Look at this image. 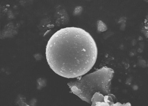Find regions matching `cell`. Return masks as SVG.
I'll return each mask as SVG.
<instances>
[{"instance_id": "1", "label": "cell", "mask_w": 148, "mask_h": 106, "mask_svg": "<svg viewBox=\"0 0 148 106\" xmlns=\"http://www.w3.org/2000/svg\"><path fill=\"white\" fill-rule=\"evenodd\" d=\"M97 47L91 34L78 27L63 28L49 39L46 56L52 70L60 76L75 78L91 70L96 62Z\"/></svg>"}, {"instance_id": "2", "label": "cell", "mask_w": 148, "mask_h": 106, "mask_svg": "<svg viewBox=\"0 0 148 106\" xmlns=\"http://www.w3.org/2000/svg\"><path fill=\"white\" fill-rule=\"evenodd\" d=\"M114 72L104 66L68 83L72 92L82 100L91 104L105 97H115L110 91L111 80Z\"/></svg>"}]
</instances>
